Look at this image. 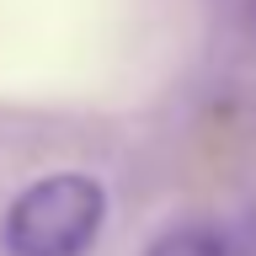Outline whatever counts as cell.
<instances>
[{
	"label": "cell",
	"instance_id": "cell-1",
	"mask_svg": "<svg viewBox=\"0 0 256 256\" xmlns=\"http://www.w3.org/2000/svg\"><path fill=\"white\" fill-rule=\"evenodd\" d=\"M102 219H107L102 182L86 171H54L38 176L27 192H16L0 240L11 256H80L102 235Z\"/></svg>",
	"mask_w": 256,
	"mask_h": 256
},
{
	"label": "cell",
	"instance_id": "cell-2",
	"mask_svg": "<svg viewBox=\"0 0 256 256\" xmlns=\"http://www.w3.org/2000/svg\"><path fill=\"white\" fill-rule=\"evenodd\" d=\"M144 256H230V246H224V235H214V230H171V235H160Z\"/></svg>",
	"mask_w": 256,
	"mask_h": 256
}]
</instances>
